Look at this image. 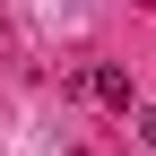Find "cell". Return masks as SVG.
Wrapping results in <instances>:
<instances>
[{
  "label": "cell",
  "mask_w": 156,
  "mask_h": 156,
  "mask_svg": "<svg viewBox=\"0 0 156 156\" xmlns=\"http://www.w3.org/2000/svg\"><path fill=\"white\" fill-rule=\"evenodd\" d=\"M139 139H147V147H156V104H147V113H139Z\"/></svg>",
  "instance_id": "obj_2"
},
{
  "label": "cell",
  "mask_w": 156,
  "mask_h": 156,
  "mask_svg": "<svg viewBox=\"0 0 156 156\" xmlns=\"http://www.w3.org/2000/svg\"><path fill=\"white\" fill-rule=\"evenodd\" d=\"M87 95L113 104V113H130V69H122V61H95V69H87Z\"/></svg>",
  "instance_id": "obj_1"
}]
</instances>
